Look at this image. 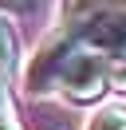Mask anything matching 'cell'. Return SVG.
<instances>
[{"instance_id": "obj_1", "label": "cell", "mask_w": 126, "mask_h": 130, "mask_svg": "<svg viewBox=\"0 0 126 130\" xmlns=\"http://www.w3.org/2000/svg\"><path fill=\"white\" fill-rule=\"evenodd\" d=\"M79 51V43L71 40L63 28L47 32L39 40V47L24 59V71H20V87L24 95L32 99H47V95H59V83H63V71H67L71 55Z\"/></svg>"}, {"instance_id": "obj_2", "label": "cell", "mask_w": 126, "mask_h": 130, "mask_svg": "<svg viewBox=\"0 0 126 130\" xmlns=\"http://www.w3.org/2000/svg\"><path fill=\"white\" fill-rule=\"evenodd\" d=\"M106 91H110V59H102L99 51L79 47L75 55H71L67 71H63L59 95L67 99L71 106H94Z\"/></svg>"}, {"instance_id": "obj_3", "label": "cell", "mask_w": 126, "mask_h": 130, "mask_svg": "<svg viewBox=\"0 0 126 130\" xmlns=\"http://www.w3.org/2000/svg\"><path fill=\"white\" fill-rule=\"evenodd\" d=\"M99 16H126V0H63L59 4V28H75Z\"/></svg>"}, {"instance_id": "obj_4", "label": "cell", "mask_w": 126, "mask_h": 130, "mask_svg": "<svg viewBox=\"0 0 126 130\" xmlns=\"http://www.w3.org/2000/svg\"><path fill=\"white\" fill-rule=\"evenodd\" d=\"M20 32H16L12 16H0V71H16L20 67Z\"/></svg>"}, {"instance_id": "obj_5", "label": "cell", "mask_w": 126, "mask_h": 130, "mask_svg": "<svg viewBox=\"0 0 126 130\" xmlns=\"http://www.w3.org/2000/svg\"><path fill=\"white\" fill-rule=\"evenodd\" d=\"M87 130H126V106L122 103H102V106H94Z\"/></svg>"}, {"instance_id": "obj_6", "label": "cell", "mask_w": 126, "mask_h": 130, "mask_svg": "<svg viewBox=\"0 0 126 130\" xmlns=\"http://www.w3.org/2000/svg\"><path fill=\"white\" fill-rule=\"evenodd\" d=\"M110 91L114 95H126V59H114L110 63Z\"/></svg>"}, {"instance_id": "obj_7", "label": "cell", "mask_w": 126, "mask_h": 130, "mask_svg": "<svg viewBox=\"0 0 126 130\" xmlns=\"http://www.w3.org/2000/svg\"><path fill=\"white\" fill-rule=\"evenodd\" d=\"M0 130H24V126H20V118H16L8 106H0Z\"/></svg>"}, {"instance_id": "obj_8", "label": "cell", "mask_w": 126, "mask_h": 130, "mask_svg": "<svg viewBox=\"0 0 126 130\" xmlns=\"http://www.w3.org/2000/svg\"><path fill=\"white\" fill-rule=\"evenodd\" d=\"M28 0H0V16H12V12H24Z\"/></svg>"}, {"instance_id": "obj_9", "label": "cell", "mask_w": 126, "mask_h": 130, "mask_svg": "<svg viewBox=\"0 0 126 130\" xmlns=\"http://www.w3.org/2000/svg\"><path fill=\"white\" fill-rule=\"evenodd\" d=\"M0 106H4V91H0Z\"/></svg>"}]
</instances>
